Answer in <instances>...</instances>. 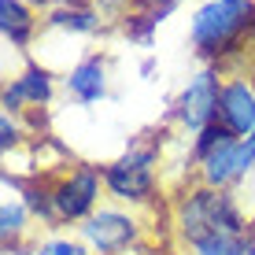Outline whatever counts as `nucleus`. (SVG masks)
<instances>
[{
	"mask_svg": "<svg viewBox=\"0 0 255 255\" xmlns=\"http://www.w3.org/2000/svg\"><path fill=\"white\" fill-rule=\"evenodd\" d=\"M78 233L93 255H122L140 241V222L119 207H96L78 226Z\"/></svg>",
	"mask_w": 255,
	"mask_h": 255,
	"instance_id": "4",
	"label": "nucleus"
},
{
	"mask_svg": "<svg viewBox=\"0 0 255 255\" xmlns=\"http://www.w3.org/2000/svg\"><path fill=\"white\" fill-rule=\"evenodd\" d=\"M144 4H155V7H174L178 0H144Z\"/></svg>",
	"mask_w": 255,
	"mask_h": 255,
	"instance_id": "20",
	"label": "nucleus"
},
{
	"mask_svg": "<svg viewBox=\"0 0 255 255\" xmlns=\"http://www.w3.org/2000/svg\"><path fill=\"white\" fill-rule=\"evenodd\" d=\"M248 140H252V152H255V133H252V137H248Z\"/></svg>",
	"mask_w": 255,
	"mask_h": 255,
	"instance_id": "22",
	"label": "nucleus"
},
{
	"mask_svg": "<svg viewBox=\"0 0 255 255\" xmlns=\"http://www.w3.org/2000/svg\"><path fill=\"white\" fill-rule=\"evenodd\" d=\"M155 163L159 144H133L115 163L104 166V189L122 204H148L155 196Z\"/></svg>",
	"mask_w": 255,
	"mask_h": 255,
	"instance_id": "3",
	"label": "nucleus"
},
{
	"mask_svg": "<svg viewBox=\"0 0 255 255\" xmlns=\"http://www.w3.org/2000/svg\"><path fill=\"white\" fill-rule=\"evenodd\" d=\"M33 255H93L89 248H82V244L74 241H63V237H52V241H45Z\"/></svg>",
	"mask_w": 255,
	"mask_h": 255,
	"instance_id": "16",
	"label": "nucleus"
},
{
	"mask_svg": "<svg viewBox=\"0 0 255 255\" xmlns=\"http://www.w3.org/2000/svg\"><path fill=\"white\" fill-rule=\"evenodd\" d=\"M67 93L74 96L78 104H96L108 96V67H104L100 56H85L82 63L70 67L67 74Z\"/></svg>",
	"mask_w": 255,
	"mask_h": 255,
	"instance_id": "10",
	"label": "nucleus"
},
{
	"mask_svg": "<svg viewBox=\"0 0 255 255\" xmlns=\"http://www.w3.org/2000/svg\"><path fill=\"white\" fill-rule=\"evenodd\" d=\"M0 30L15 48H26L33 37V15L22 0H0Z\"/></svg>",
	"mask_w": 255,
	"mask_h": 255,
	"instance_id": "11",
	"label": "nucleus"
},
{
	"mask_svg": "<svg viewBox=\"0 0 255 255\" xmlns=\"http://www.w3.org/2000/svg\"><path fill=\"white\" fill-rule=\"evenodd\" d=\"M126 0H100V11H111V7H122Z\"/></svg>",
	"mask_w": 255,
	"mask_h": 255,
	"instance_id": "19",
	"label": "nucleus"
},
{
	"mask_svg": "<svg viewBox=\"0 0 255 255\" xmlns=\"http://www.w3.org/2000/svg\"><path fill=\"white\" fill-rule=\"evenodd\" d=\"M255 33V0H207L189 22L192 48L207 63H222L237 56Z\"/></svg>",
	"mask_w": 255,
	"mask_h": 255,
	"instance_id": "2",
	"label": "nucleus"
},
{
	"mask_svg": "<svg viewBox=\"0 0 255 255\" xmlns=\"http://www.w3.org/2000/svg\"><path fill=\"white\" fill-rule=\"evenodd\" d=\"M19 140H22V126L4 111V115H0V148H4V155L11 152V148H19Z\"/></svg>",
	"mask_w": 255,
	"mask_h": 255,
	"instance_id": "17",
	"label": "nucleus"
},
{
	"mask_svg": "<svg viewBox=\"0 0 255 255\" xmlns=\"http://www.w3.org/2000/svg\"><path fill=\"white\" fill-rule=\"evenodd\" d=\"M218 63H207L204 70L189 78V85L181 89L178 104H174V119L189 129L192 137L200 129H207L211 122H218V96H222V82H218Z\"/></svg>",
	"mask_w": 255,
	"mask_h": 255,
	"instance_id": "5",
	"label": "nucleus"
},
{
	"mask_svg": "<svg viewBox=\"0 0 255 255\" xmlns=\"http://www.w3.org/2000/svg\"><path fill=\"white\" fill-rule=\"evenodd\" d=\"M52 100V74L45 67H26L19 78H15V85H7L4 89V111L7 115H19L22 104H30V108H45Z\"/></svg>",
	"mask_w": 255,
	"mask_h": 255,
	"instance_id": "9",
	"label": "nucleus"
},
{
	"mask_svg": "<svg viewBox=\"0 0 255 255\" xmlns=\"http://www.w3.org/2000/svg\"><path fill=\"white\" fill-rule=\"evenodd\" d=\"M22 204L30 207L33 218H41V222L56 226L59 222V211H56V192H52L48 181H30V185H22Z\"/></svg>",
	"mask_w": 255,
	"mask_h": 255,
	"instance_id": "14",
	"label": "nucleus"
},
{
	"mask_svg": "<svg viewBox=\"0 0 255 255\" xmlns=\"http://www.w3.org/2000/svg\"><path fill=\"white\" fill-rule=\"evenodd\" d=\"M218 122L233 137H252L255 133V85L244 78H230L218 96Z\"/></svg>",
	"mask_w": 255,
	"mask_h": 255,
	"instance_id": "8",
	"label": "nucleus"
},
{
	"mask_svg": "<svg viewBox=\"0 0 255 255\" xmlns=\"http://www.w3.org/2000/svg\"><path fill=\"white\" fill-rule=\"evenodd\" d=\"M252 85H255V67H252Z\"/></svg>",
	"mask_w": 255,
	"mask_h": 255,
	"instance_id": "23",
	"label": "nucleus"
},
{
	"mask_svg": "<svg viewBox=\"0 0 255 255\" xmlns=\"http://www.w3.org/2000/svg\"><path fill=\"white\" fill-rule=\"evenodd\" d=\"M30 207L22 204V196H7L0 204V237H4V248H11L15 241L26 233V222H30Z\"/></svg>",
	"mask_w": 255,
	"mask_h": 255,
	"instance_id": "13",
	"label": "nucleus"
},
{
	"mask_svg": "<svg viewBox=\"0 0 255 255\" xmlns=\"http://www.w3.org/2000/svg\"><path fill=\"white\" fill-rule=\"evenodd\" d=\"M174 226L189 248H226V255H248L255 237L230 192L211 185L189 189L174 204Z\"/></svg>",
	"mask_w": 255,
	"mask_h": 255,
	"instance_id": "1",
	"label": "nucleus"
},
{
	"mask_svg": "<svg viewBox=\"0 0 255 255\" xmlns=\"http://www.w3.org/2000/svg\"><path fill=\"white\" fill-rule=\"evenodd\" d=\"M100 189H104V170L85 166V163L70 166L59 181H52L59 222H85L100 204Z\"/></svg>",
	"mask_w": 255,
	"mask_h": 255,
	"instance_id": "6",
	"label": "nucleus"
},
{
	"mask_svg": "<svg viewBox=\"0 0 255 255\" xmlns=\"http://www.w3.org/2000/svg\"><path fill=\"white\" fill-rule=\"evenodd\" d=\"M248 255H255V237H252V248H248Z\"/></svg>",
	"mask_w": 255,
	"mask_h": 255,
	"instance_id": "21",
	"label": "nucleus"
},
{
	"mask_svg": "<svg viewBox=\"0 0 255 255\" xmlns=\"http://www.w3.org/2000/svg\"><path fill=\"white\" fill-rule=\"evenodd\" d=\"M230 137H233V133H230V129L222 126V122H211L207 129H200V133L192 137V159H196V163H204L207 155L215 152L218 144H226Z\"/></svg>",
	"mask_w": 255,
	"mask_h": 255,
	"instance_id": "15",
	"label": "nucleus"
},
{
	"mask_svg": "<svg viewBox=\"0 0 255 255\" xmlns=\"http://www.w3.org/2000/svg\"><path fill=\"white\" fill-rule=\"evenodd\" d=\"M45 22L52 30H67V33H93L100 26V15L93 7H85V0H74V4H63L56 11H48Z\"/></svg>",
	"mask_w": 255,
	"mask_h": 255,
	"instance_id": "12",
	"label": "nucleus"
},
{
	"mask_svg": "<svg viewBox=\"0 0 255 255\" xmlns=\"http://www.w3.org/2000/svg\"><path fill=\"white\" fill-rule=\"evenodd\" d=\"M255 166V152L248 137H230L226 144H218L215 152L200 163V185L211 189H230L237 178H244Z\"/></svg>",
	"mask_w": 255,
	"mask_h": 255,
	"instance_id": "7",
	"label": "nucleus"
},
{
	"mask_svg": "<svg viewBox=\"0 0 255 255\" xmlns=\"http://www.w3.org/2000/svg\"><path fill=\"white\" fill-rule=\"evenodd\" d=\"M192 255H226V248H192Z\"/></svg>",
	"mask_w": 255,
	"mask_h": 255,
	"instance_id": "18",
	"label": "nucleus"
}]
</instances>
